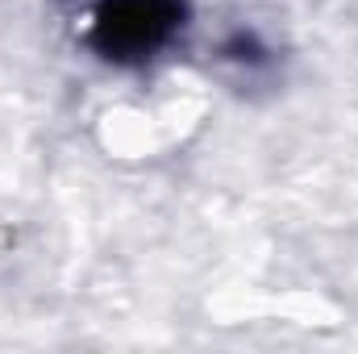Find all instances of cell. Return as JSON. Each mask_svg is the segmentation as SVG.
<instances>
[{
    "instance_id": "1",
    "label": "cell",
    "mask_w": 358,
    "mask_h": 354,
    "mask_svg": "<svg viewBox=\"0 0 358 354\" xmlns=\"http://www.w3.org/2000/svg\"><path fill=\"white\" fill-rule=\"evenodd\" d=\"M183 25V0H100L92 17V46L104 59L138 63L163 50Z\"/></svg>"
}]
</instances>
